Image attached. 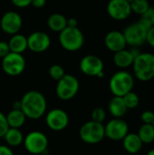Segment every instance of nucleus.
I'll return each mask as SVG.
<instances>
[{
    "label": "nucleus",
    "mask_w": 154,
    "mask_h": 155,
    "mask_svg": "<svg viewBox=\"0 0 154 155\" xmlns=\"http://www.w3.org/2000/svg\"><path fill=\"white\" fill-rule=\"evenodd\" d=\"M21 110L31 120L40 119L45 113L47 103L44 95L38 91H28L20 100Z\"/></svg>",
    "instance_id": "obj_1"
},
{
    "label": "nucleus",
    "mask_w": 154,
    "mask_h": 155,
    "mask_svg": "<svg viewBox=\"0 0 154 155\" xmlns=\"http://www.w3.org/2000/svg\"><path fill=\"white\" fill-rule=\"evenodd\" d=\"M133 73L135 77L142 82H148L154 78V54L141 53L133 60Z\"/></svg>",
    "instance_id": "obj_2"
},
{
    "label": "nucleus",
    "mask_w": 154,
    "mask_h": 155,
    "mask_svg": "<svg viewBox=\"0 0 154 155\" xmlns=\"http://www.w3.org/2000/svg\"><path fill=\"white\" fill-rule=\"evenodd\" d=\"M134 78L127 71L116 72L110 79L109 87L113 96L123 97L127 93L133 91Z\"/></svg>",
    "instance_id": "obj_3"
},
{
    "label": "nucleus",
    "mask_w": 154,
    "mask_h": 155,
    "mask_svg": "<svg viewBox=\"0 0 154 155\" xmlns=\"http://www.w3.org/2000/svg\"><path fill=\"white\" fill-rule=\"evenodd\" d=\"M59 42L64 49L69 52L79 50L84 42V37L82 31L76 27L66 26L59 35Z\"/></svg>",
    "instance_id": "obj_4"
},
{
    "label": "nucleus",
    "mask_w": 154,
    "mask_h": 155,
    "mask_svg": "<svg viewBox=\"0 0 154 155\" xmlns=\"http://www.w3.org/2000/svg\"><path fill=\"white\" fill-rule=\"evenodd\" d=\"M79 135L82 141L85 143H99L105 137L104 125L103 124V123H97L91 120L82 125L79 131Z\"/></svg>",
    "instance_id": "obj_5"
},
{
    "label": "nucleus",
    "mask_w": 154,
    "mask_h": 155,
    "mask_svg": "<svg viewBox=\"0 0 154 155\" xmlns=\"http://www.w3.org/2000/svg\"><path fill=\"white\" fill-rule=\"evenodd\" d=\"M25 150L31 154L45 155L48 150V139L44 134L33 131L24 137L23 142Z\"/></svg>",
    "instance_id": "obj_6"
},
{
    "label": "nucleus",
    "mask_w": 154,
    "mask_h": 155,
    "mask_svg": "<svg viewBox=\"0 0 154 155\" xmlns=\"http://www.w3.org/2000/svg\"><path fill=\"white\" fill-rule=\"evenodd\" d=\"M79 90V81L72 74H65L60 80L57 81L55 93L56 95L64 101L73 99Z\"/></svg>",
    "instance_id": "obj_7"
},
{
    "label": "nucleus",
    "mask_w": 154,
    "mask_h": 155,
    "mask_svg": "<svg viewBox=\"0 0 154 155\" xmlns=\"http://www.w3.org/2000/svg\"><path fill=\"white\" fill-rule=\"evenodd\" d=\"M147 31L148 29L138 21L126 26L123 34L127 45L132 47H139L146 42Z\"/></svg>",
    "instance_id": "obj_8"
},
{
    "label": "nucleus",
    "mask_w": 154,
    "mask_h": 155,
    "mask_svg": "<svg viewBox=\"0 0 154 155\" xmlns=\"http://www.w3.org/2000/svg\"><path fill=\"white\" fill-rule=\"evenodd\" d=\"M3 71L10 76L21 74L25 68V60L22 54L10 52L2 58Z\"/></svg>",
    "instance_id": "obj_9"
},
{
    "label": "nucleus",
    "mask_w": 154,
    "mask_h": 155,
    "mask_svg": "<svg viewBox=\"0 0 154 155\" xmlns=\"http://www.w3.org/2000/svg\"><path fill=\"white\" fill-rule=\"evenodd\" d=\"M129 133L128 124L122 118H113L104 126L105 137L113 141H121Z\"/></svg>",
    "instance_id": "obj_10"
},
{
    "label": "nucleus",
    "mask_w": 154,
    "mask_h": 155,
    "mask_svg": "<svg viewBox=\"0 0 154 155\" xmlns=\"http://www.w3.org/2000/svg\"><path fill=\"white\" fill-rule=\"evenodd\" d=\"M80 69L88 76H103V62L100 57L93 54L83 57L80 62Z\"/></svg>",
    "instance_id": "obj_11"
},
{
    "label": "nucleus",
    "mask_w": 154,
    "mask_h": 155,
    "mask_svg": "<svg viewBox=\"0 0 154 155\" xmlns=\"http://www.w3.org/2000/svg\"><path fill=\"white\" fill-rule=\"evenodd\" d=\"M45 123L49 129L55 132H60L64 130L68 126L69 116L65 111L55 108L46 114Z\"/></svg>",
    "instance_id": "obj_12"
},
{
    "label": "nucleus",
    "mask_w": 154,
    "mask_h": 155,
    "mask_svg": "<svg viewBox=\"0 0 154 155\" xmlns=\"http://www.w3.org/2000/svg\"><path fill=\"white\" fill-rule=\"evenodd\" d=\"M107 13L114 20H125L132 14L131 4L128 0H110Z\"/></svg>",
    "instance_id": "obj_13"
},
{
    "label": "nucleus",
    "mask_w": 154,
    "mask_h": 155,
    "mask_svg": "<svg viewBox=\"0 0 154 155\" xmlns=\"http://www.w3.org/2000/svg\"><path fill=\"white\" fill-rule=\"evenodd\" d=\"M22 25L23 21L21 15L15 11H8L5 13L0 20L1 29L5 33L12 35L19 32Z\"/></svg>",
    "instance_id": "obj_14"
},
{
    "label": "nucleus",
    "mask_w": 154,
    "mask_h": 155,
    "mask_svg": "<svg viewBox=\"0 0 154 155\" xmlns=\"http://www.w3.org/2000/svg\"><path fill=\"white\" fill-rule=\"evenodd\" d=\"M51 45L50 36L44 32H34L27 37V48L34 53H43Z\"/></svg>",
    "instance_id": "obj_15"
},
{
    "label": "nucleus",
    "mask_w": 154,
    "mask_h": 155,
    "mask_svg": "<svg viewBox=\"0 0 154 155\" xmlns=\"http://www.w3.org/2000/svg\"><path fill=\"white\" fill-rule=\"evenodd\" d=\"M104 43L106 47L113 53L125 49V46L127 45L123 32L115 30L111 31L106 35L104 38Z\"/></svg>",
    "instance_id": "obj_16"
},
{
    "label": "nucleus",
    "mask_w": 154,
    "mask_h": 155,
    "mask_svg": "<svg viewBox=\"0 0 154 155\" xmlns=\"http://www.w3.org/2000/svg\"><path fill=\"white\" fill-rule=\"evenodd\" d=\"M123 144L124 150L130 154H137L143 148V142L137 134H127L123 139Z\"/></svg>",
    "instance_id": "obj_17"
},
{
    "label": "nucleus",
    "mask_w": 154,
    "mask_h": 155,
    "mask_svg": "<svg viewBox=\"0 0 154 155\" xmlns=\"http://www.w3.org/2000/svg\"><path fill=\"white\" fill-rule=\"evenodd\" d=\"M108 109L110 114L114 118H122L125 115L128 110L123 102V97L121 96H113L109 102Z\"/></svg>",
    "instance_id": "obj_18"
},
{
    "label": "nucleus",
    "mask_w": 154,
    "mask_h": 155,
    "mask_svg": "<svg viewBox=\"0 0 154 155\" xmlns=\"http://www.w3.org/2000/svg\"><path fill=\"white\" fill-rule=\"evenodd\" d=\"M134 57L131 54L130 50L123 49L121 51L115 52L113 55V63L114 64L121 68V69H125L133 65V64Z\"/></svg>",
    "instance_id": "obj_19"
},
{
    "label": "nucleus",
    "mask_w": 154,
    "mask_h": 155,
    "mask_svg": "<svg viewBox=\"0 0 154 155\" xmlns=\"http://www.w3.org/2000/svg\"><path fill=\"white\" fill-rule=\"evenodd\" d=\"M10 52L22 54L27 49V37L24 35L15 34L11 36L8 42Z\"/></svg>",
    "instance_id": "obj_20"
},
{
    "label": "nucleus",
    "mask_w": 154,
    "mask_h": 155,
    "mask_svg": "<svg viewBox=\"0 0 154 155\" xmlns=\"http://www.w3.org/2000/svg\"><path fill=\"white\" fill-rule=\"evenodd\" d=\"M9 128L20 129L25 123L26 116L21 109H12L7 115H5Z\"/></svg>",
    "instance_id": "obj_21"
},
{
    "label": "nucleus",
    "mask_w": 154,
    "mask_h": 155,
    "mask_svg": "<svg viewBox=\"0 0 154 155\" xmlns=\"http://www.w3.org/2000/svg\"><path fill=\"white\" fill-rule=\"evenodd\" d=\"M47 25L52 31L60 33L67 26V19L64 15L55 13L48 17Z\"/></svg>",
    "instance_id": "obj_22"
},
{
    "label": "nucleus",
    "mask_w": 154,
    "mask_h": 155,
    "mask_svg": "<svg viewBox=\"0 0 154 155\" xmlns=\"http://www.w3.org/2000/svg\"><path fill=\"white\" fill-rule=\"evenodd\" d=\"M4 138L9 147H17L24 142L22 132L16 128H9L5 133Z\"/></svg>",
    "instance_id": "obj_23"
},
{
    "label": "nucleus",
    "mask_w": 154,
    "mask_h": 155,
    "mask_svg": "<svg viewBox=\"0 0 154 155\" xmlns=\"http://www.w3.org/2000/svg\"><path fill=\"white\" fill-rule=\"evenodd\" d=\"M138 136L140 137L143 143H152L154 142V126L152 124H143L138 132Z\"/></svg>",
    "instance_id": "obj_24"
},
{
    "label": "nucleus",
    "mask_w": 154,
    "mask_h": 155,
    "mask_svg": "<svg viewBox=\"0 0 154 155\" xmlns=\"http://www.w3.org/2000/svg\"><path fill=\"white\" fill-rule=\"evenodd\" d=\"M139 22L148 30L154 26V7L150 6L143 15H141Z\"/></svg>",
    "instance_id": "obj_25"
},
{
    "label": "nucleus",
    "mask_w": 154,
    "mask_h": 155,
    "mask_svg": "<svg viewBox=\"0 0 154 155\" xmlns=\"http://www.w3.org/2000/svg\"><path fill=\"white\" fill-rule=\"evenodd\" d=\"M132 12L137 15H143L151 5L148 0H132L130 2Z\"/></svg>",
    "instance_id": "obj_26"
},
{
    "label": "nucleus",
    "mask_w": 154,
    "mask_h": 155,
    "mask_svg": "<svg viewBox=\"0 0 154 155\" xmlns=\"http://www.w3.org/2000/svg\"><path fill=\"white\" fill-rule=\"evenodd\" d=\"M123 99L127 109H134L139 105V103H140L139 96L137 95V94H135L133 91L124 94L123 96Z\"/></svg>",
    "instance_id": "obj_27"
},
{
    "label": "nucleus",
    "mask_w": 154,
    "mask_h": 155,
    "mask_svg": "<svg viewBox=\"0 0 154 155\" xmlns=\"http://www.w3.org/2000/svg\"><path fill=\"white\" fill-rule=\"evenodd\" d=\"M65 74L64 69L59 64H54L49 68V75L55 81L60 80Z\"/></svg>",
    "instance_id": "obj_28"
},
{
    "label": "nucleus",
    "mask_w": 154,
    "mask_h": 155,
    "mask_svg": "<svg viewBox=\"0 0 154 155\" xmlns=\"http://www.w3.org/2000/svg\"><path fill=\"white\" fill-rule=\"evenodd\" d=\"M91 117H92V121H94L97 123H103L106 118V113L104 109L101 107H97L92 112Z\"/></svg>",
    "instance_id": "obj_29"
},
{
    "label": "nucleus",
    "mask_w": 154,
    "mask_h": 155,
    "mask_svg": "<svg viewBox=\"0 0 154 155\" xmlns=\"http://www.w3.org/2000/svg\"><path fill=\"white\" fill-rule=\"evenodd\" d=\"M8 129H9V126L6 121V117L2 112H0V138L5 136Z\"/></svg>",
    "instance_id": "obj_30"
},
{
    "label": "nucleus",
    "mask_w": 154,
    "mask_h": 155,
    "mask_svg": "<svg viewBox=\"0 0 154 155\" xmlns=\"http://www.w3.org/2000/svg\"><path fill=\"white\" fill-rule=\"evenodd\" d=\"M141 120L143 124H152L154 120V113L152 111H144L141 115Z\"/></svg>",
    "instance_id": "obj_31"
},
{
    "label": "nucleus",
    "mask_w": 154,
    "mask_h": 155,
    "mask_svg": "<svg viewBox=\"0 0 154 155\" xmlns=\"http://www.w3.org/2000/svg\"><path fill=\"white\" fill-rule=\"evenodd\" d=\"M8 53H10L8 43L5 41H0V58L5 57Z\"/></svg>",
    "instance_id": "obj_32"
},
{
    "label": "nucleus",
    "mask_w": 154,
    "mask_h": 155,
    "mask_svg": "<svg viewBox=\"0 0 154 155\" xmlns=\"http://www.w3.org/2000/svg\"><path fill=\"white\" fill-rule=\"evenodd\" d=\"M11 1L14 5H15L16 7H19V8L26 7V6L30 5L32 3V0H11Z\"/></svg>",
    "instance_id": "obj_33"
},
{
    "label": "nucleus",
    "mask_w": 154,
    "mask_h": 155,
    "mask_svg": "<svg viewBox=\"0 0 154 155\" xmlns=\"http://www.w3.org/2000/svg\"><path fill=\"white\" fill-rule=\"evenodd\" d=\"M146 42L154 48V26L151 27L148 31H147V35H146Z\"/></svg>",
    "instance_id": "obj_34"
},
{
    "label": "nucleus",
    "mask_w": 154,
    "mask_h": 155,
    "mask_svg": "<svg viewBox=\"0 0 154 155\" xmlns=\"http://www.w3.org/2000/svg\"><path fill=\"white\" fill-rule=\"evenodd\" d=\"M0 155H14V153L8 145H0Z\"/></svg>",
    "instance_id": "obj_35"
},
{
    "label": "nucleus",
    "mask_w": 154,
    "mask_h": 155,
    "mask_svg": "<svg viewBox=\"0 0 154 155\" xmlns=\"http://www.w3.org/2000/svg\"><path fill=\"white\" fill-rule=\"evenodd\" d=\"M46 0H32L31 5H34L35 8H42L45 5Z\"/></svg>",
    "instance_id": "obj_36"
},
{
    "label": "nucleus",
    "mask_w": 154,
    "mask_h": 155,
    "mask_svg": "<svg viewBox=\"0 0 154 155\" xmlns=\"http://www.w3.org/2000/svg\"><path fill=\"white\" fill-rule=\"evenodd\" d=\"M67 26L70 27H76L77 26V21L74 18H70L67 19Z\"/></svg>",
    "instance_id": "obj_37"
},
{
    "label": "nucleus",
    "mask_w": 154,
    "mask_h": 155,
    "mask_svg": "<svg viewBox=\"0 0 154 155\" xmlns=\"http://www.w3.org/2000/svg\"><path fill=\"white\" fill-rule=\"evenodd\" d=\"M130 52H131V54H133V56L135 58L136 56H138L142 52H140V50H139V47H132V49H130Z\"/></svg>",
    "instance_id": "obj_38"
},
{
    "label": "nucleus",
    "mask_w": 154,
    "mask_h": 155,
    "mask_svg": "<svg viewBox=\"0 0 154 155\" xmlns=\"http://www.w3.org/2000/svg\"><path fill=\"white\" fill-rule=\"evenodd\" d=\"M13 109H21V104L20 101H16L13 104Z\"/></svg>",
    "instance_id": "obj_39"
},
{
    "label": "nucleus",
    "mask_w": 154,
    "mask_h": 155,
    "mask_svg": "<svg viewBox=\"0 0 154 155\" xmlns=\"http://www.w3.org/2000/svg\"><path fill=\"white\" fill-rule=\"evenodd\" d=\"M147 155H154V149H152V150L147 153Z\"/></svg>",
    "instance_id": "obj_40"
},
{
    "label": "nucleus",
    "mask_w": 154,
    "mask_h": 155,
    "mask_svg": "<svg viewBox=\"0 0 154 155\" xmlns=\"http://www.w3.org/2000/svg\"><path fill=\"white\" fill-rule=\"evenodd\" d=\"M152 125L154 126V120H153V122H152Z\"/></svg>",
    "instance_id": "obj_41"
},
{
    "label": "nucleus",
    "mask_w": 154,
    "mask_h": 155,
    "mask_svg": "<svg viewBox=\"0 0 154 155\" xmlns=\"http://www.w3.org/2000/svg\"><path fill=\"white\" fill-rule=\"evenodd\" d=\"M131 155H139V154H138V153H137V154H131Z\"/></svg>",
    "instance_id": "obj_42"
}]
</instances>
